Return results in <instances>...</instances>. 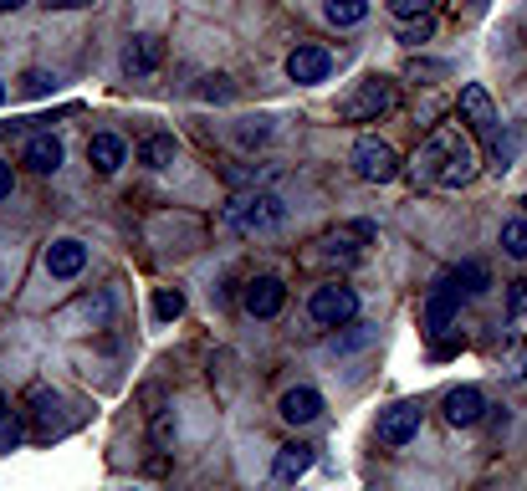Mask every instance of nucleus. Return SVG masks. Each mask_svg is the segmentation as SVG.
<instances>
[{
  "label": "nucleus",
  "mask_w": 527,
  "mask_h": 491,
  "mask_svg": "<svg viewBox=\"0 0 527 491\" xmlns=\"http://www.w3.org/2000/svg\"><path fill=\"white\" fill-rule=\"evenodd\" d=\"M21 435H26V425H21V415H0V451H16L21 445Z\"/></svg>",
  "instance_id": "obj_28"
},
{
  "label": "nucleus",
  "mask_w": 527,
  "mask_h": 491,
  "mask_svg": "<svg viewBox=\"0 0 527 491\" xmlns=\"http://www.w3.org/2000/svg\"><path fill=\"white\" fill-rule=\"evenodd\" d=\"M87 159H93L98 174H118L123 159H128V149H123L118 133H93V144H87Z\"/></svg>",
  "instance_id": "obj_17"
},
{
  "label": "nucleus",
  "mask_w": 527,
  "mask_h": 491,
  "mask_svg": "<svg viewBox=\"0 0 527 491\" xmlns=\"http://www.w3.org/2000/svg\"><path fill=\"white\" fill-rule=\"evenodd\" d=\"M307 312H313L318 328H348L359 318V292L343 282H323L313 297H307Z\"/></svg>",
  "instance_id": "obj_3"
},
{
  "label": "nucleus",
  "mask_w": 527,
  "mask_h": 491,
  "mask_svg": "<svg viewBox=\"0 0 527 491\" xmlns=\"http://www.w3.org/2000/svg\"><path fill=\"white\" fill-rule=\"evenodd\" d=\"M11 190H16V174H11V164H6V159H0V200H6Z\"/></svg>",
  "instance_id": "obj_33"
},
{
  "label": "nucleus",
  "mask_w": 527,
  "mask_h": 491,
  "mask_svg": "<svg viewBox=\"0 0 527 491\" xmlns=\"http://www.w3.org/2000/svg\"><path fill=\"white\" fill-rule=\"evenodd\" d=\"M52 87H57V77H52V72H41V67H31V72L21 77V93H26V98H47Z\"/></svg>",
  "instance_id": "obj_27"
},
{
  "label": "nucleus",
  "mask_w": 527,
  "mask_h": 491,
  "mask_svg": "<svg viewBox=\"0 0 527 491\" xmlns=\"http://www.w3.org/2000/svg\"><path fill=\"white\" fill-rule=\"evenodd\" d=\"M77 6H93V0H52V11H77Z\"/></svg>",
  "instance_id": "obj_34"
},
{
  "label": "nucleus",
  "mask_w": 527,
  "mask_h": 491,
  "mask_svg": "<svg viewBox=\"0 0 527 491\" xmlns=\"http://www.w3.org/2000/svg\"><path fill=\"white\" fill-rule=\"evenodd\" d=\"M456 312H461V287L441 282V287L430 292V302H425V333H430V338H441V333L456 323Z\"/></svg>",
  "instance_id": "obj_8"
},
{
  "label": "nucleus",
  "mask_w": 527,
  "mask_h": 491,
  "mask_svg": "<svg viewBox=\"0 0 527 491\" xmlns=\"http://www.w3.org/2000/svg\"><path fill=\"white\" fill-rule=\"evenodd\" d=\"M323 16L333 26H359L369 16V0H323Z\"/></svg>",
  "instance_id": "obj_20"
},
{
  "label": "nucleus",
  "mask_w": 527,
  "mask_h": 491,
  "mask_svg": "<svg viewBox=\"0 0 527 491\" xmlns=\"http://www.w3.org/2000/svg\"><path fill=\"white\" fill-rule=\"evenodd\" d=\"M159 62H164V41H159L154 31H139V36L123 47V72H128V77H149V72H159Z\"/></svg>",
  "instance_id": "obj_7"
},
{
  "label": "nucleus",
  "mask_w": 527,
  "mask_h": 491,
  "mask_svg": "<svg viewBox=\"0 0 527 491\" xmlns=\"http://www.w3.org/2000/svg\"><path fill=\"white\" fill-rule=\"evenodd\" d=\"M0 415H6V394H0Z\"/></svg>",
  "instance_id": "obj_36"
},
{
  "label": "nucleus",
  "mask_w": 527,
  "mask_h": 491,
  "mask_svg": "<svg viewBox=\"0 0 527 491\" xmlns=\"http://www.w3.org/2000/svg\"><path fill=\"white\" fill-rule=\"evenodd\" d=\"M502 251H507L512 261H527V215H522V220H507V226H502Z\"/></svg>",
  "instance_id": "obj_24"
},
{
  "label": "nucleus",
  "mask_w": 527,
  "mask_h": 491,
  "mask_svg": "<svg viewBox=\"0 0 527 491\" xmlns=\"http://www.w3.org/2000/svg\"><path fill=\"white\" fill-rule=\"evenodd\" d=\"M26 6V0H0V16H6V11H21Z\"/></svg>",
  "instance_id": "obj_35"
},
{
  "label": "nucleus",
  "mask_w": 527,
  "mask_h": 491,
  "mask_svg": "<svg viewBox=\"0 0 527 491\" xmlns=\"http://www.w3.org/2000/svg\"><path fill=\"white\" fill-rule=\"evenodd\" d=\"M195 98H200V103H231V98H236V87H231V77L215 72V77H200Z\"/></svg>",
  "instance_id": "obj_23"
},
{
  "label": "nucleus",
  "mask_w": 527,
  "mask_h": 491,
  "mask_svg": "<svg viewBox=\"0 0 527 491\" xmlns=\"http://www.w3.org/2000/svg\"><path fill=\"white\" fill-rule=\"evenodd\" d=\"M139 164H149V169H169L174 164V139L169 133H149V139L139 144Z\"/></svg>",
  "instance_id": "obj_19"
},
{
  "label": "nucleus",
  "mask_w": 527,
  "mask_h": 491,
  "mask_svg": "<svg viewBox=\"0 0 527 491\" xmlns=\"http://www.w3.org/2000/svg\"><path fill=\"white\" fill-rule=\"evenodd\" d=\"M246 312H251V318H277V312H282V302H287V287L277 282V277H256L251 287H246Z\"/></svg>",
  "instance_id": "obj_10"
},
{
  "label": "nucleus",
  "mask_w": 527,
  "mask_h": 491,
  "mask_svg": "<svg viewBox=\"0 0 527 491\" xmlns=\"http://www.w3.org/2000/svg\"><path fill=\"white\" fill-rule=\"evenodd\" d=\"M328 67H333V57H328L323 47H297V52L287 57V77H292V82H323Z\"/></svg>",
  "instance_id": "obj_15"
},
{
  "label": "nucleus",
  "mask_w": 527,
  "mask_h": 491,
  "mask_svg": "<svg viewBox=\"0 0 527 491\" xmlns=\"http://www.w3.org/2000/svg\"><path fill=\"white\" fill-rule=\"evenodd\" d=\"M435 6H441V0H389V11L400 16V21H420V16H435Z\"/></svg>",
  "instance_id": "obj_26"
},
{
  "label": "nucleus",
  "mask_w": 527,
  "mask_h": 491,
  "mask_svg": "<svg viewBox=\"0 0 527 491\" xmlns=\"http://www.w3.org/2000/svg\"><path fill=\"white\" fill-rule=\"evenodd\" d=\"M174 440V415H159L154 420V445H169Z\"/></svg>",
  "instance_id": "obj_31"
},
{
  "label": "nucleus",
  "mask_w": 527,
  "mask_h": 491,
  "mask_svg": "<svg viewBox=\"0 0 527 491\" xmlns=\"http://www.w3.org/2000/svg\"><path fill=\"white\" fill-rule=\"evenodd\" d=\"M307 471H313V445H302V440L282 445L277 461H272V476H277V481H302Z\"/></svg>",
  "instance_id": "obj_16"
},
{
  "label": "nucleus",
  "mask_w": 527,
  "mask_h": 491,
  "mask_svg": "<svg viewBox=\"0 0 527 491\" xmlns=\"http://www.w3.org/2000/svg\"><path fill=\"white\" fill-rule=\"evenodd\" d=\"M180 312H185V292H180V287H159V292H154V318H159V323H174Z\"/></svg>",
  "instance_id": "obj_21"
},
{
  "label": "nucleus",
  "mask_w": 527,
  "mask_h": 491,
  "mask_svg": "<svg viewBox=\"0 0 527 491\" xmlns=\"http://www.w3.org/2000/svg\"><path fill=\"white\" fill-rule=\"evenodd\" d=\"M394 103H400V93H394L389 77H364L359 93L343 103V118H348V123H374V118L394 113Z\"/></svg>",
  "instance_id": "obj_4"
},
{
  "label": "nucleus",
  "mask_w": 527,
  "mask_h": 491,
  "mask_svg": "<svg viewBox=\"0 0 527 491\" xmlns=\"http://www.w3.org/2000/svg\"><path fill=\"white\" fill-rule=\"evenodd\" d=\"M507 307H512V318H527V277L512 282V302H507Z\"/></svg>",
  "instance_id": "obj_30"
},
{
  "label": "nucleus",
  "mask_w": 527,
  "mask_h": 491,
  "mask_svg": "<svg viewBox=\"0 0 527 491\" xmlns=\"http://www.w3.org/2000/svg\"><path fill=\"white\" fill-rule=\"evenodd\" d=\"M318 415H323V394L313 384H297V389L282 394V420L287 425H313Z\"/></svg>",
  "instance_id": "obj_11"
},
{
  "label": "nucleus",
  "mask_w": 527,
  "mask_h": 491,
  "mask_svg": "<svg viewBox=\"0 0 527 491\" xmlns=\"http://www.w3.org/2000/svg\"><path fill=\"white\" fill-rule=\"evenodd\" d=\"M461 118H466V128H471V133H492V128H497V113H492L487 87H476V82H466V87H461Z\"/></svg>",
  "instance_id": "obj_12"
},
{
  "label": "nucleus",
  "mask_w": 527,
  "mask_h": 491,
  "mask_svg": "<svg viewBox=\"0 0 527 491\" xmlns=\"http://www.w3.org/2000/svg\"><path fill=\"white\" fill-rule=\"evenodd\" d=\"M21 164L36 169V174H57L62 169V139L57 133H31L26 149H21Z\"/></svg>",
  "instance_id": "obj_9"
},
{
  "label": "nucleus",
  "mask_w": 527,
  "mask_h": 491,
  "mask_svg": "<svg viewBox=\"0 0 527 491\" xmlns=\"http://www.w3.org/2000/svg\"><path fill=\"white\" fill-rule=\"evenodd\" d=\"M446 67L441 62H410V77H441Z\"/></svg>",
  "instance_id": "obj_32"
},
{
  "label": "nucleus",
  "mask_w": 527,
  "mask_h": 491,
  "mask_svg": "<svg viewBox=\"0 0 527 491\" xmlns=\"http://www.w3.org/2000/svg\"><path fill=\"white\" fill-rule=\"evenodd\" d=\"M354 174L364 185H389L400 174V154H394L384 139H359L354 144Z\"/></svg>",
  "instance_id": "obj_5"
},
{
  "label": "nucleus",
  "mask_w": 527,
  "mask_h": 491,
  "mask_svg": "<svg viewBox=\"0 0 527 491\" xmlns=\"http://www.w3.org/2000/svg\"><path fill=\"white\" fill-rule=\"evenodd\" d=\"M82 266H87V246H82V241L67 236V241H52V246H47V272H52L57 282H72Z\"/></svg>",
  "instance_id": "obj_13"
},
{
  "label": "nucleus",
  "mask_w": 527,
  "mask_h": 491,
  "mask_svg": "<svg viewBox=\"0 0 527 491\" xmlns=\"http://www.w3.org/2000/svg\"><path fill=\"white\" fill-rule=\"evenodd\" d=\"M0 103H6V87H0Z\"/></svg>",
  "instance_id": "obj_37"
},
{
  "label": "nucleus",
  "mask_w": 527,
  "mask_h": 491,
  "mask_svg": "<svg viewBox=\"0 0 527 491\" xmlns=\"http://www.w3.org/2000/svg\"><path fill=\"white\" fill-rule=\"evenodd\" d=\"M282 220H287V205L272 190H246L226 205V226L241 236H272V231H282Z\"/></svg>",
  "instance_id": "obj_2"
},
{
  "label": "nucleus",
  "mask_w": 527,
  "mask_h": 491,
  "mask_svg": "<svg viewBox=\"0 0 527 491\" xmlns=\"http://www.w3.org/2000/svg\"><path fill=\"white\" fill-rule=\"evenodd\" d=\"M420 435V405H389L384 415H379V445H410Z\"/></svg>",
  "instance_id": "obj_6"
},
{
  "label": "nucleus",
  "mask_w": 527,
  "mask_h": 491,
  "mask_svg": "<svg viewBox=\"0 0 527 491\" xmlns=\"http://www.w3.org/2000/svg\"><path fill=\"white\" fill-rule=\"evenodd\" d=\"M481 410H487V394H481L476 384H466V389H451L446 394V420L461 430V425H476L481 420Z\"/></svg>",
  "instance_id": "obj_14"
},
{
  "label": "nucleus",
  "mask_w": 527,
  "mask_h": 491,
  "mask_svg": "<svg viewBox=\"0 0 527 491\" xmlns=\"http://www.w3.org/2000/svg\"><path fill=\"white\" fill-rule=\"evenodd\" d=\"M236 139H241L246 149H251V144H267V139H272V118H241Z\"/></svg>",
  "instance_id": "obj_25"
},
{
  "label": "nucleus",
  "mask_w": 527,
  "mask_h": 491,
  "mask_svg": "<svg viewBox=\"0 0 527 491\" xmlns=\"http://www.w3.org/2000/svg\"><path fill=\"white\" fill-rule=\"evenodd\" d=\"M430 31H435V16H420V21H410V26L400 31V41H405V47H420Z\"/></svg>",
  "instance_id": "obj_29"
},
{
  "label": "nucleus",
  "mask_w": 527,
  "mask_h": 491,
  "mask_svg": "<svg viewBox=\"0 0 527 491\" xmlns=\"http://www.w3.org/2000/svg\"><path fill=\"white\" fill-rule=\"evenodd\" d=\"M410 169H415L420 185L456 190V185H466L471 174H476V149H471V139H466L461 128H430V139L420 144V154L410 159Z\"/></svg>",
  "instance_id": "obj_1"
},
{
  "label": "nucleus",
  "mask_w": 527,
  "mask_h": 491,
  "mask_svg": "<svg viewBox=\"0 0 527 491\" xmlns=\"http://www.w3.org/2000/svg\"><path fill=\"white\" fill-rule=\"evenodd\" d=\"M512 164H517V133H497L492 128V169L507 174Z\"/></svg>",
  "instance_id": "obj_22"
},
{
  "label": "nucleus",
  "mask_w": 527,
  "mask_h": 491,
  "mask_svg": "<svg viewBox=\"0 0 527 491\" xmlns=\"http://www.w3.org/2000/svg\"><path fill=\"white\" fill-rule=\"evenodd\" d=\"M446 282H451V287H461L466 297H476V292H487V287H492V272H487L481 261H461Z\"/></svg>",
  "instance_id": "obj_18"
}]
</instances>
